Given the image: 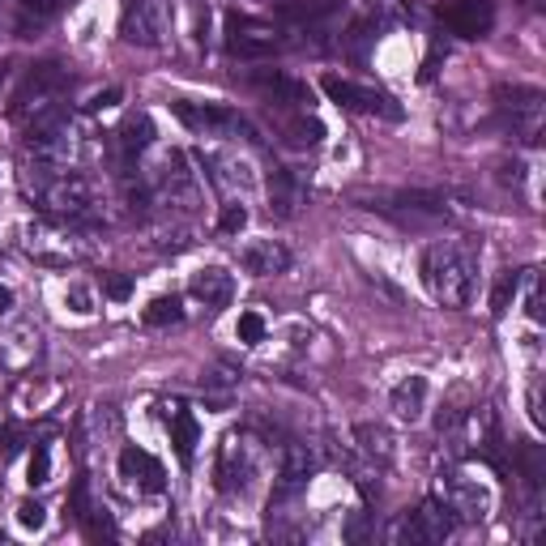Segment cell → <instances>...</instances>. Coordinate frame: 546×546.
<instances>
[{
    "instance_id": "40",
    "label": "cell",
    "mask_w": 546,
    "mask_h": 546,
    "mask_svg": "<svg viewBox=\"0 0 546 546\" xmlns=\"http://www.w3.org/2000/svg\"><path fill=\"white\" fill-rule=\"evenodd\" d=\"M529 278V320H542V278H538V269H525Z\"/></svg>"
},
{
    "instance_id": "3",
    "label": "cell",
    "mask_w": 546,
    "mask_h": 546,
    "mask_svg": "<svg viewBox=\"0 0 546 546\" xmlns=\"http://www.w3.org/2000/svg\"><path fill=\"white\" fill-rule=\"evenodd\" d=\"M171 35V0H124L120 39L133 48H162Z\"/></svg>"
},
{
    "instance_id": "7",
    "label": "cell",
    "mask_w": 546,
    "mask_h": 546,
    "mask_svg": "<svg viewBox=\"0 0 546 546\" xmlns=\"http://www.w3.org/2000/svg\"><path fill=\"white\" fill-rule=\"evenodd\" d=\"M159 193L167 205H176L184 213H193L201 205V184H196V171H188L184 150L167 154V162H162V171H159Z\"/></svg>"
},
{
    "instance_id": "30",
    "label": "cell",
    "mask_w": 546,
    "mask_h": 546,
    "mask_svg": "<svg viewBox=\"0 0 546 546\" xmlns=\"http://www.w3.org/2000/svg\"><path fill=\"white\" fill-rule=\"evenodd\" d=\"M235 334H239L244 346H261V342H264V316H261V312H244L239 325H235Z\"/></svg>"
},
{
    "instance_id": "12",
    "label": "cell",
    "mask_w": 546,
    "mask_h": 546,
    "mask_svg": "<svg viewBox=\"0 0 546 546\" xmlns=\"http://www.w3.org/2000/svg\"><path fill=\"white\" fill-rule=\"evenodd\" d=\"M65 86H69V69H65L60 60H39V65H30V73H26V82H22V90H18V99H13V116H18L30 99H48V94H56V90H65Z\"/></svg>"
},
{
    "instance_id": "23",
    "label": "cell",
    "mask_w": 546,
    "mask_h": 546,
    "mask_svg": "<svg viewBox=\"0 0 546 546\" xmlns=\"http://www.w3.org/2000/svg\"><path fill=\"white\" fill-rule=\"evenodd\" d=\"M393 201H397L410 218H414V213H423V218H444V213H448V201H444L440 193H423V188H405V193H397Z\"/></svg>"
},
{
    "instance_id": "39",
    "label": "cell",
    "mask_w": 546,
    "mask_h": 546,
    "mask_svg": "<svg viewBox=\"0 0 546 546\" xmlns=\"http://www.w3.org/2000/svg\"><path fill=\"white\" fill-rule=\"evenodd\" d=\"M193 247V230H162L159 252H188Z\"/></svg>"
},
{
    "instance_id": "22",
    "label": "cell",
    "mask_w": 546,
    "mask_h": 546,
    "mask_svg": "<svg viewBox=\"0 0 546 546\" xmlns=\"http://www.w3.org/2000/svg\"><path fill=\"white\" fill-rule=\"evenodd\" d=\"M278 13L286 22H299V26H316V22H329L337 13V0H286Z\"/></svg>"
},
{
    "instance_id": "44",
    "label": "cell",
    "mask_w": 546,
    "mask_h": 546,
    "mask_svg": "<svg viewBox=\"0 0 546 546\" xmlns=\"http://www.w3.org/2000/svg\"><path fill=\"white\" fill-rule=\"evenodd\" d=\"M4 77H9V60H0V82H4Z\"/></svg>"
},
{
    "instance_id": "29",
    "label": "cell",
    "mask_w": 546,
    "mask_h": 546,
    "mask_svg": "<svg viewBox=\"0 0 546 546\" xmlns=\"http://www.w3.org/2000/svg\"><path fill=\"white\" fill-rule=\"evenodd\" d=\"M86 538H94V542H116V521H111V512H99V508H90L86 512Z\"/></svg>"
},
{
    "instance_id": "36",
    "label": "cell",
    "mask_w": 546,
    "mask_h": 546,
    "mask_svg": "<svg viewBox=\"0 0 546 546\" xmlns=\"http://www.w3.org/2000/svg\"><path fill=\"white\" fill-rule=\"evenodd\" d=\"M103 295L107 299H116V303H124L128 295H133V278H128V273H103Z\"/></svg>"
},
{
    "instance_id": "20",
    "label": "cell",
    "mask_w": 546,
    "mask_h": 546,
    "mask_svg": "<svg viewBox=\"0 0 546 546\" xmlns=\"http://www.w3.org/2000/svg\"><path fill=\"white\" fill-rule=\"evenodd\" d=\"M196 444H201V423H196L184 405H176V414H171V448H176L179 465H193Z\"/></svg>"
},
{
    "instance_id": "10",
    "label": "cell",
    "mask_w": 546,
    "mask_h": 546,
    "mask_svg": "<svg viewBox=\"0 0 546 546\" xmlns=\"http://www.w3.org/2000/svg\"><path fill=\"white\" fill-rule=\"evenodd\" d=\"M440 22L461 39H482L495 26V4L491 0H453L440 9Z\"/></svg>"
},
{
    "instance_id": "31",
    "label": "cell",
    "mask_w": 546,
    "mask_h": 546,
    "mask_svg": "<svg viewBox=\"0 0 546 546\" xmlns=\"http://www.w3.org/2000/svg\"><path fill=\"white\" fill-rule=\"evenodd\" d=\"M26 478H30V487H43V482H52V453H48L43 444H35V453H30V470H26Z\"/></svg>"
},
{
    "instance_id": "6",
    "label": "cell",
    "mask_w": 546,
    "mask_h": 546,
    "mask_svg": "<svg viewBox=\"0 0 546 546\" xmlns=\"http://www.w3.org/2000/svg\"><path fill=\"white\" fill-rule=\"evenodd\" d=\"M218 491L222 495H247L252 478H256V453L244 436H227L222 453H218Z\"/></svg>"
},
{
    "instance_id": "5",
    "label": "cell",
    "mask_w": 546,
    "mask_h": 546,
    "mask_svg": "<svg viewBox=\"0 0 546 546\" xmlns=\"http://www.w3.org/2000/svg\"><path fill=\"white\" fill-rule=\"evenodd\" d=\"M320 90H325L337 107H346V111H359V116H385V120H402V107H397V99H393V94H385V90L354 86V82L337 77V73L320 77Z\"/></svg>"
},
{
    "instance_id": "16",
    "label": "cell",
    "mask_w": 546,
    "mask_h": 546,
    "mask_svg": "<svg viewBox=\"0 0 546 546\" xmlns=\"http://www.w3.org/2000/svg\"><path fill=\"white\" fill-rule=\"evenodd\" d=\"M388 410H393L402 423H419V419L427 414V380L423 376H405V380H397L393 393H388Z\"/></svg>"
},
{
    "instance_id": "14",
    "label": "cell",
    "mask_w": 546,
    "mask_h": 546,
    "mask_svg": "<svg viewBox=\"0 0 546 546\" xmlns=\"http://www.w3.org/2000/svg\"><path fill=\"white\" fill-rule=\"evenodd\" d=\"M188 290H193L196 303H205L210 312H218V308H227L230 295H235V278H230L222 264H205V269H196L193 273Z\"/></svg>"
},
{
    "instance_id": "1",
    "label": "cell",
    "mask_w": 546,
    "mask_h": 546,
    "mask_svg": "<svg viewBox=\"0 0 546 546\" xmlns=\"http://www.w3.org/2000/svg\"><path fill=\"white\" fill-rule=\"evenodd\" d=\"M423 286L427 295L444 308H470L478 290V256L461 244H431L423 252Z\"/></svg>"
},
{
    "instance_id": "28",
    "label": "cell",
    "mask_w": 546,
    "mask_h": 546,
    "mask_svg": "<svg viewBox=\"0 0 546 546\" xmlns=\"http://www.w3.org/2000/svg\"><path fill=\"white\" fill-rule=\"evenodd\" d=\"M286 137H290V145H320L325 142V124L303 111L295 120H286Z\"/></svg>"
},
{
    "instance_id": "33",
    "label": "cell",
    "mask_w": 546,
    "mask_h": 546,
    "mask_svg": "<svg viewBox=\"0 0 546 546\" xmlns=\"http://www.w3.org/2000/svg\"><path fill=\"white\" fill-rule=\"evenodd\" d=\"M18 525L30 529V533H39V529L48 525V508H43L39 499H22L18 504Z\"/></svg>"
},
{
    "instance_id": "35",
    "label": "cell",
    "mask_w": 546,
    "mask_h": 546,
    "mask_svg": "<svg viewBox=\"0 0 546 546\" xmlns=\"http://www.w3.org/2000/svg\"><path fill=\"white\" fill-rule=\"evenodd\" d=\"M69 512H73V521H86V512H90V478H77V482H73Z\"/></svg>"
},
{
    "instance_id": "37",
    "label": "cell",
    "mask_w": 546,
    "mask_h": 546,
    "mask_svg": "<svg viewBox=\"0 0 546 546\" xmlns=\"http://www.w3.org/2000/svg\"><path fill=\"white\" fill-rule=\"evenodd\" d=\"M22 440H26V431H22L18 423H9V427H4V431H0V461L18 457V453H22Z\"/></svg>"
},
{
    "instance_id": "21",
    "label": "cell",
    "mask_w": 546,
    "mask_h": 546,
    "mask_svg": "<svg viewBox=\"0 0 546 546\" xmlns=\"http://www.w3.org/2000/svg\"><path fill=\"white\" fill-rule=\"evenodd\" d=\"M295 210H299V184L286 167H273V176H269V213L295 218Z\"/></svg>"
},
{
    "instance_id": "18",
    "label": "cell",
    "mask_w": 546,
    "mask_h": 546,
    "mask_svg": "<svg viewBox=\"0 0 546 546\" xmlns=\"http://www.w3.org/2000/svg\"><path fill=\"white\" fill-rule=\"evenodd\" d=\"M252 82L273 99L278 107H308L312 103V90L295 82V77H286V73H252Z\"/></svg>"
},
{
    "instance_id": "38",
    "label": "cell",
    "mask_w": 546,
    "mask_h": 546,
    "mask_svg": "<svg viewBox=\"0 0 546 546\" xmlns=\"http://www.w3.org/2000/svg\"><path fill=\"white\" fill-rule=\"evenodd\" d=\"M342 533H346V542H368L371 538V512H354Z\"/></svg>"
},
{
    "instance_id": "25",
    "label": "cell",
    "mask_w": 546,
    "mask_h": 546,
    "mask_svg": "<svg viewBox=\"0 0 546 546\" xmlns=\"http://www.w3.org/2000/svg\"><path fill=\"white\" fill-rule=\"evenodd\" d=\"M69 0H22V22H18V35L26 39L30 30H39L43 22H52Z\"/></svg>"
},
{
    "instance_id": "9",
    "label": "cell",
    "mask_w": 546,
    "mask_h": 546,
    "mask_svg": "<svg viewBox=\"0 0 546 546\" xmlns=\"http://www.w3.org/2000/svg\"><path fill=\"white\" fill-rule=\"evenodd\" d=\"M171 107H176V116L188 124L193 133H213V137H218V133H247V137H252L247 120H244V116H235L230 107H218V103H184V99H179V103H171ZM252 142H256V137H252Z\"/></svg>"
},
{
    "instance_id": "13",
    "label": "cell",
    "mask_w": 546,
    "mask_h": 546,
    "mask_svg": "<svg viewBox=\"0 0 546 546\" xmlns=\"http://www.w3.org/2000/svg\"><path fill=\"white\" fill-rule=\"evenodd\" d=\"M239 264L252 278H278V273L290 269V247L278 244V239H256V244H247L239 252Z\"/></svg>"
},
{
    "instance_id": "4",
    "label": "cell",
    "mask_w": 546,
    "mask_h": 546,
    "mask_svg": "<svg viewBox=\"0 0 546 546\" xmlns=\"http://www.w3.org/2000/svg\"><path fill=\"white\" fill-rule=\"evenodd\" d=\"M453 508L448 504H440V499H427L419 512H405L402 521H397V529H393V542L402 546H436L444 542L448 533H453Z\"/></svg>"
},
{
    "instance_id": "42",
    "label": "cell",
    "mask_w": 546,
    "mask_h": 546,
    "mask_svg": "<svg viewBox=\"0 0 546 546\" xmlns=\"http://www.w3.org/2000/svg\"><path fill=\"white\" fill-rule=\"evenodd\" d=\"M499 179H504V184H525V162H504V167H499Z\"/></svg>"
},
{
    "instance_id": "41",
    "label": "cell",
    "mask_w": 546,
    "mask_h": 546,
    "mask_svg": "<svg viewBox=\"0 0 546 546\" xmlns=\"http://www.w3.org/2000/svg\"><path fill=\"white\" fill-rule=\"evenodd\" d=\"M116 103H120V90L111 86V90H99V94L86 103V111H107V107H116Z\"/></svg>"
},
{
    "instance_id": "24",
    "label": "cell",
    "mask_w": 546,
    "mask_h": 546,
    "mask_svg": "<svg viewBox=\"0 0 546 546\" xmlns=\"http://www.w3.org/2000/svg\"><path fill=\"white\" fill-rule=\"evenodd\" d=\"M516 465H521V478H525L533 491L546 482V453H542V444H533V440L516 444Z\"/></svg>"
},
{
    "instance_id": "19",
    "label": "cell",
    "mask_w": 546,
    "mask_h": 546,
    "mask_svg": "<svg viewBox=\"0 0 546 546\" xmlns=\"http://www.w3.org/2000/svg\"><path fill=\"white\" fill-rule=\"evenodd\" d=\"M120 150L133 159V154H145L150 145H154V137H159V128H154V120L145 116V111H133V116H124V124H120Z\"/></svg>"
},
{
    "instance_id": "15",
    "label": "cell",
    "mask_w": 546,
    "mask_h": 546,
    "mask_svg": "<svg viewBox=\"0 0 546 546\" xmlns=\"http://www.w3.org/2000/svg\"><path fill=\"white\" fill-rule=\"evenodd\" d=\"M448 508L457 512V521H482L491 512V491L474 482V478H453V495H448Z\"/></svg>"
},
{
    "instance_id": "43",
    "label": "cell",
    "mask_w": 546,
    "mask_h": 546,
    "mask_svg": "<svg viewBox=\"0 0 546 546\" xmlns=\"http://www.w3.org/2000/svg\"><path fill=\"white\" fill-rule=\"evenodd\" d=\"M9 312H13V290L0 286V316H9Z\"/></svg>"
},
{
    "instance_id": "26",
    "label": "cell",
    "mask_w": 546,
    "mask_h": 546,
    "mask_svg": "<svg viewBox=\"0 0 546 546\" xmlns=\"http://www.w3.org/2000/svg\"><path fill=\"white\" fill-rule=\"evenodd\" d=\"M179 320H184L179 295H159V299L145 308V325H154V329H167V325H179Z\"/></svg>"
},
{
    "instance_id": "2",
    "label": "cell",
    "mask_w": 546,
    "mask_h": 546,
    "mask_svg": "<svg viewBox=\"0 0 546 546\" xmlns=\"http://www.w3.org/2000/svg\"><path fill=\"white\" fill-rule=\"evenodd\" d=\"M30 184H35L39 201H43L56 218H73V222L94 218L99 188H94V179L82 176V171H52V167H35V171H30Z\"/></svg>"
},
{
    "instance_id": "32",
    "label": "cell",
    "mask_w": 546,
    "mask_h": 546,
    "mask_svg": "<svg viewBox=\"0 0 546 546\" xmlns=\"http://www.w3.org/2000/svg\"><path fill=\"white\" fill-rule=\"evenodd\" d=\"M244 227H247V205H239V201L222 205V213H218V230H222V235H239Z\"/></svg>"
},
{
    "instance_id": "27",
    "label": "cell",
    "mask_w": 546,
    "mask_h": 546,
    "mask_svg": "<svg viewBox=\"0 0 546 546\" xmlns=\"http://www.w3.org/2000/svg\"><path fill=\"white\" fill-rule=\"evenodd\" d=\"M521 278H525V269H508V273H499V282L491 290V312L495 316H504L512 308V299L521 295Z\"/></svg>"
},
{
    "instance_id": "34",
    "label": "cell",
    "mask_w": 546,
    "mask_h": 546,
    "mask_svg": "<svg viewBox=\"0 0 546 546\" xmlns=\"http://www.w3.org/2000/svg\"><path fill=\"white\" fill-rule=\"evenodd\" d=\"M65 303H69L73 316H90V312H94V295H90L82 282H69V290H65Z\"/></svg>"
},
{
    "instance_id": "17",
    "label": "cell",
    "mask_w": 546,
    "mask_h": 546,
    "mask_svg": "<svg viewBox=\"0 0 546 546\" xmlns=\"http://www.w3.org/2000/svg\"><path fill=\"white\" fill-rule=\"evenodd\" d=\"M354 444H359V453L371 461V465H380L388 470L393 457H397V440H393V431L385 423H354Z\"/></svg>"
},
{
    "instance_id": "8",
    "label": "cell",
    "mask_w": 546,
    "mask_h": 546,
    "mask_svg": "<svg viewBox=\"0 0 546 546\" xmlns=\"http://www.w3.org/2000/svg\"><path fill=\"white\" fill-rule=\"evenodd\" d=\"M282 48L278 39H273V30L264 26V22L256 18H235L227 22V52L239 56V60H264V56H273Z\"/></svg>"
},
{
    "instance_id": "11",
    "label": "cell",
    "mask_w": 546,
    "mask_h": 546,
    "mask_svg": "<svg viewBox=\"0 0 546 546\" xmlns=\"http://www.w3.org/2000/svg\"><path fill=\"white\" fill-rule=\"evenodd\" d=\"M120 478L128 482V487L145 491V495H159L162 487H167V474H162L159 457L145 453V448H137V444H128V448L120 453Z\"/></svg>"
}]
</instances>
